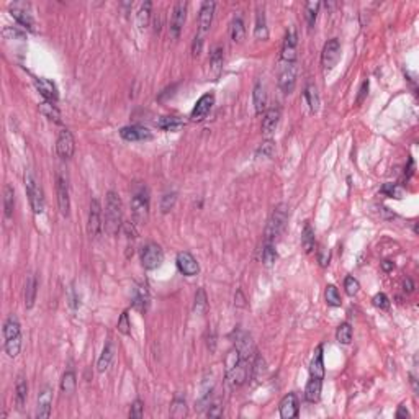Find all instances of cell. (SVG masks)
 Segmentation results:
<instances>
[{"label":"cell","instance_id":"e0dca14e","mask_svg":"<svg viewBox=\"0 0 419 419\" xmlns=\"http://www.w3.org/2000/svg\"><path fill=\"white\" fill-rule=\"evenodd\" d=\"M51 406H53V390L45 388L38 396V408H36V417L46 419L51 414Z\"/></svg>","mask_w":419,"mask_h":419},{"label":"cell","instance_id":"7dc6e473","mask_svg":"<svg viewBox=\"0 0 419 419\" xmlns=\"http://www.w3.org/2000/svg\"><path fill=\"white\" fill-rule=\"evenodd\" d=\"M277 259V252H275V247L274 244H265L264 251H262V260H264L265 265H272Z\"/></svg>","mask_w":419,"mask_h":419},{"label":"cell","instance_id":"ba28073f","mask_svg":"<svg viewBox=\"0 0 419 419\" xmlns=\"http://www.w3.org/2000/svg\"><path fill=\"white\" fill-rule=\"evenodd\" d=\"M226 370H228V378L231 382V385L241 387L247 380V375H249V370H251L249 359L241 357L236 364H234L233 367H230V368H226Z\"/></svg>","mask_w":419,"mask_h":419},{"label":"cell","instance_id":"44dd1931","mask_svg":"<svg viewBox=\"0 0 419 419\" xmlns=\"http://www.w3.org/2000/svg\"><path fill=\"white\" fill-rule=\"evenodd\" d=\"M34 85H36L38 92L46 98L48 102H53V103L58 102L59 94H58V89H56L54 82L48 81V79H36L34 81Z\"/></svg>","mask_w":419,"mask_h":419},{"label":"cell","instance_id":"db71d44e","mask_svg":"<svg viewBox=\"0 0 419 419\" xmlns=\"http://www.w3.org/2000/svg\"><path fill=\"white\" fill-rule=\"evenodd\" d=\"M383 194H387L388 197H395V198H401V190L395 185V183H385L382 188Z\"/></svg>","mask_w":419,"mask_h":419},{"label":"cell","instance_id":"11a10c76","mask_svg":"<svg viewBox=\"0 0 419 419\" xmlns=\"http://www.w3.org/2000/svg\"><path fill=\"white\" fill-rule=\"evenodd\" d=\"M274 153V143L271 139L265 141V143H262V146L257 149V154L259 156H264V158H271Z\"/></svg>","mask_w":419,"mask_h":419},{"label":"cell","instance_id":"f1b7e54d","mask_svg":"<svg viewBox=\"0 0 419 419\" xmlns=\"http://www.w3.org/2000/svg\"><path fill=\"white\" fill-rule=\"evenodd\" d=\"M254 36L257 40H267L269 30H267V21H265V13L262 9L257 10V17H255V28H254Z\"/></svg>","mask_w":419,"mask_h":419},{"label":"cell","instance_id":"2e32d148","mask_svg":"<svg viewBox=\"0 0 419 419\" xmlns=\"http://www.w3.org/2000/svg\"><path fill=\"white\" fill-rule=\"evenodd\" d=\"M58 205L62 216H69L70 210V198H69V187L67 182L62 175H58Z\"/></svg>","mask_w":419,"mask_h":419},{"label":"cell","instance_id":"b9f144b4","mask_svg":"<svg viewBox=\"0 0 419 419\" xmlns=\"http://www.w3.org/2000/svg\"><path fill=\"white\" fill-rule=\"evenodd\" d=\"M151 2H144L141 5V9L138 10V25L139 28H146L149 23V18H151Z\"/></svg>","mask_w":419,"mask_h":419},{"label":"cell","instance_id":"9f6ffc18","mask_svg":"<svg viewBox=\"0 0 419 419\" xmlns=\"http://www.w3.org/2000/svg\"><path fill=\"white\" fill-rule=\"evenodd\" d=\"M319 264H321L323 267H326L329 264V252L324 249V247H321L319 249Z\"/></svg>","mask_w":419,"mask_h":419},{"label":"cell","instance_id":"836d02e7","mask_svg":"<svg viewBox=\"0 0 419 419\" xmlns=\"http://www.w3.org/2000/svg\"><path fill=\"white\" fill-rule=\"evenodd\" d=\"M304 97H307V102L310 105V110L313 111V113H316L318 108H319V95H318L316 85L308 84L307 89H304Z\"/></svg>","mask_w":419,"mask_h":419},{"label":"cell","instance_id":"f546056e","mask_svg":"<svg viewBox=\"0 0 419 419\" xmlns=\"http://www.w3.org/2000/svg\"><path fill=\"white\" fill-rule=\"evenodd\" d=\"M301 246L304 252H311L315 249V230L311 228L310 223H304L303 231H301Z\"/></svg>","mask_w":419,"mask_h":419},{"label":"cell","instance_id":"d590c367","mask_svg":"<svg viewBox=\"0 0 419 419\" xmlns=\"http://www.w3.org/2000/svg\"><path fill=\"white\" fill-rule=\"evenodd\" d=\"M13 207H15V192L10 185H5L4 190V208H5V216L10 218L13 213Z\"/></svg>","mask_w":419,"mask_h":419},{"label":"cell","instance_id":"4fadbf2b","mask_svg":"<svg viewBox=\"0 0 419 419\" xmlns=\"http://www.w3.org/2000/svg\"><path fill=\"white\" fill-rule=\"evenodd\" d=\"M213 103H215V95L211 94H205L198 98V102L195 103L194 110H192V115L190 118L194 120V122H202V120L207 118V115L210 113Z\"/></svg>","mask_w":419,"mask_h":419},{"label":"cell","instance_id":"ab89813d","mask_svg":"<svg viewBox=\"0 0 419 419\" xmlns=\"http://www.w3.org/2000/svg\"><path fill=\"white\" fill-rule=\"evenodd\" d=\"M321 4L319 2H308L307 7H304V17H307V21H308V26L313 28L315 23H316V17H318V10Z\"/></svg>","mask_w":419,"mask_h":419},{"label":"cell","instance_id":"52a82bcc","mask_svg":"<svg viewBox=\"0 0 419 419\" xmlns=\"http://www.w3.org/2000/svg\"><path fill=\"white\" fill-rule=\"evenodd\" d=\"M296 84V64L295 62H283L279 74V85L283 94H292Z\"/></svg>","mask_w":419,"mask_h":419},{"label":"cell","instance_id":"60d3db41","mask_svg":"<svg viewBox=\"0 0 419 419\" xmlns=\"http://www.w3.org/2000/svg\"><path fill=\"white\" fill-rule=\"evenodd\" d=\"M336 339L339 340L340 344H351L352 340V328L349 323H342L337 328V332H336Z\"/></svg>","mask_w":419,"mask_h":419},{"label":"cell","instance_id":"8fae6325","mask_svg":"<svg viewBox=\"0 0 419 419\" xmlns=\"http://www.w3.org/2000/svg\"><path fill=\"white\" fill-rule=\"evenodd\" d=\"M56 149H58V154L64 159H70L74 156L75 151V143H74V136L69 130H62L58 136V143H56Z\"/></svg>","mask_w":419,"mask_h":419},{"label":"cell","instance_id":"74e56055","mask_svg":"<svg viewBox=\"0 0 419 419\" xmlns=\"http://www.w3.org/2000/svg\"><path fill=\"white\" fill-rule=\"evenodd\" d=\"M170 414L174 417L180 419L187 416V404L185 400L180 398V396H175V400L172 401V408H170Z\"/></svg>","mask_w":419,"mask_h":419},{"label":"cell","instance_id":"bcb514c9","mask_svg":"<svg viewBox=\"0 0 419 419\" xmlns=\"http://www.w3.org/2000/svg\"><path fill=\"white\" fill-rule=\"evenodd\" d=\"M210 62H211V66L215 70H219L223 66V48L221 46H216L215 49H213V53L210 56Z\"/></svg>","mask_w":419,"mask_h":419},{"label":"cell","instance_id":"f907efd6","mask_svg":"<svg viewBox=\"0 0 419 419\" xmlns=\"http://www.w3.org/2000/svg\"><path fill=\"white\" fill-rule=\"evenodd\" d=\"M118 331L122 332V334H130V328H131V324H130V319H128V311H125V313L120 316L118 319Z\"/></svg>","mask_w":419,"mask_h":419},{"label":"cell","instance_id":"5bb4252c","mask_svg":"<svg viewBox=\"0 0 419 419\" xmlns=\"http://www.w3.org/2000/svg\"><path fill=\"white\" fill-rule=\"evenodd\" d=\"M10 13L21 26L28 28L30 31H34V20L31 17L30 10H28V5H25V4H12L10 5Z\"/></svg>","mask_w":419,"mask_h":419},{"label":"cell","instance_id":"cb8c5ba5","mask_svg":"<svg viewBox=\"0 0 419 419\" xmlns=\"http://www.w3.org/2000/svg\"><path fill=\"white\" fill-rule=\"evenodd\" d=\"M321 387H323V380L321 378H313L308 382L307 390H304V398L310 403H318L319 398H321Z\"/></svg>","mask_w":419,"mask_h":419},{"label":"cell","instance_id":"c3c4849f","mask_svg":"<svg viewBox=\"0 0 419 419\" xmlns=\"http://www.w3.org/2000/svg\"><path fill=\"white\" fill-rule=\"evenodd\" d=\"M175 200H177V195L174 194H166L164 197H162V203H161V210L162 213H167L174 208V205H175Z\"/></svg>","mask_w":419,"mask_h":419},{"label":"cell","instance_id":"d6a6232c","mask_svg":"<svg viewBox=\"0 0 419 419\" xmlns=\"http://www.w3.org/2000/svg\"><path fill=\"white\" fill-rule=\"evenodd\" d=\"M40 110L45 117H48L49 120H53L56 123H61V113L58 110V106H56L53 102H48L45 100L43 103H40Z\"/></svg>","mask_w":419,"mask_h":419},{"label":"cell","instance_id":"4316f807","mask_svg":"<svg viewBox=\"0 0 419 419\" xmlns=\"http://www.w3.org/2000/svg\"><path fill=\"white\" fill-rule=\"evenodd\" d=\"M36 290H38V280L34 275H30L25 285V307L30 310L33 308L34 300H36Z\"/></svg>","mask_w":419,"mask_h":419},{"label":"cell","instance_id":"ee69618b","mask_svg":"<svg viewBox=\"0 0 419 419\" xmlns=\"http://www.w3.org/2000/svg\"><path fill=\"white\" fill-rule=\"evenodd\" d=\"M324 298H326V303H328L329 307H340V296H339V292H337V288L334 285L326 287Z\"/></svg>","mask_w":419,"mask_h":419},{"label":"cell","instance_id":"680465c9","mask_svg":"<svg viewBox=\"0 0 419 419\" xmlns=\"http://www.w3.org/2000/svg\"><path fill=\"white\" fill-rule=\"evenodd\" d=\"M360 95H359V98H357V103H360L362 100H364V97L367 95V92H368V81H364L362 82V87H360Z\"/></svg>","mask_w":419,"mask_h":419},{"label":"cell","instance_id":"1f68e13d","mask_svg":"<svg viewBox=\"0 0 419 419\" xmlns=\"http://www.w3.org/2000/svg\"><path fill=\"white\" fill-rule=\"evenodd\" d=\"M246 36V28H244V21L241 20V17L234 18L231 21V40L234 43H243Z\"/></svg>","mask_w":419,"mask_h":419},{"label":"cell","instance_id":"d4e9b609","mask_svg":"<svg viewBox=\"0 0 419 419\" xmlns=\"http://www.w3.org/2000/svg\"><path fill=\"white\" fill-rule=\"evenodd\" d=\"M252 100H254V106H255V113H260L265 111L267 108V94H265V89L264 85L260 82L255 84L254 87V92H252Z\"/></svg>","mask_w":419,"mask_h":419},{"label":"cell","instance_id":"d6986e66","mask_svg":"<svg viewBox=\"0 0 419 419\" xmlns=\"http://www.w3.org/2000/svg\"><path fill=\"white\" fill-rule=\"evenodd\" d=\"M280 416L283 419H292L298 416V400L295 393H288L287 396H283V400L280 401Z\"/></svg>","mask_w":419,"mask_h":419},{"label":"cell","instance_id":"f35d334b","mask_svg":"<svg viewBox=\"0 0 419 419\" xmlns=\"http://www.w3.org/2000/svg\"><path fill=\"white\" fill-rule=\"evenodd\" d=\"M26 396H28L26 380L23 377H20L18 382H17V404H18V409H23V404L26 403Z\"/></svg>","mask_w":419,"mask_h":419},{"label":"cell","instance_id":"ac0fdd59","mask_svg":"<svg viewBox=\"0 0 419 419\" xmlns=\"http://www.w3.org/2000/svg\"><path fill=\"white\" fill-rule=\"evenodd\" d=\"M280 115H282V111L279 106H272V108H269L265 111L264 122H262V133H264L265 136H271V134L277 130V126H279V122H280Z\"/></svg>","mask_w":419,"mask_h":419},{"label":"cell","instance_id":"f5cc1de1","mask_svg":"<svg viewBox=\"0 0 419 419\" xmlns=\"http://www.w3.org/2000/svg\"><path fill=\"white\" fill-rule=\"evenodd\" d=\"M373 304L380 310H387V308H390V300L385 293H377L373 296Z\"/></svg>","mask_w":419,"mask_h":419},{"label":"cell","instance_id":"6da1fadb","mask_svg":"<svg viewBox=\"0 0 419 419\" xmlns=\"http://www.w3.org/2000/svg\"><path fill=\"white\" fill-rule=\"evenodd\" d=\"M123 221V207L122 200L115 192L106 194V203H105V231L110 234H117L122 228Z\"/></svg>","mask_w":419,"mask_h":419},{"label":"cell","instance_id":"8992f818","mask_svg":"<svg viewBox=\"0 0 419 419\" xmlns=\"http://www.w3.org/2000/svg\"><path fill=\"white\" fill-rule=\"evenodd\" d=\"M339 59H340V43H339V40L332 38L326 43L323 48V54H321L323 67L326 70H331L334 66H337Z\"/></svg>","mask_w":419,"mask_h":419},{"label":"cell","instance_id":"7c38bea8","mask_svg":"<svg viewBox=\"0 0 419 419\" xmlns=\"http://www.w3.org/2000/svg\"><path fill=\"white\" fill-rule=\"evenodd\" d=\"M185 17H187V4L177 2L172 10V18H170V33H172L174 38H177L180 34L183 23H185Z\"/></svg>","mask_w":419,"mask_h":419},{"label":"cell","instance_id":"94428289","mask_svg":"<svg viewBox=\"0 0 419 419\" xmlns=\"http://www.w3.org/2000/svg\"><path fill=\"white\" fill-rule=\"evenodd\" d=\"M396 417H398V419L409 417V413H408V409H406V406H404V404H401V406L398 408V411H396Z\"/></svg>","mask_w":419,"mask_h":419},{"label":"cell","instance_id":"603a6c76","mask_svg":"<svg viewBox=\"0 0 419 419\" xmlns=\"http://www.w3.org/2000/svg\"><path fill=\"white\" fill-rule=\"evenodd\" d=\"M310 375L313 378H324V362H323V347L318 346L315 357L310 364Z\"/></svg>","mask_w":419,"mask_h":419},{"label":"cell","instance_id":"9a60e30c","mask_svg":"<svg viewBox=\"0 0 419 419\" xmlns=\"http://www.w3.org/2000/svg\"><path fill=\"white\" fill-rule=\"evenodd\" d=\"M122 138L126 139V141H149L153 139V133L147 130L144 126H139V125H133V126H125L122 128Z\"/></svg>","mask_w":419,"mask_h":419},{"label":"cell","instance_id":"7402d4cb","mask_svg":"<svg viewBox=\"0 0 419 419\" xmlns=\"http://www.w3.org/2000/svg\"><path fill=\"white\" fill-rule=\"evenodd\" d=\"M213 13H215V2H203L200 9V18H198L200 33L210 30L211 21H213Z\"/></svg>","mask_w":419,"mask_h":419},{"label":"cell","instance_id":"e575fe53","mask_svg":"<svg viewBox=\"0 0 419 419\" xmlns=\"http://www.w3.org/2000/svg\"><path fill=\"white\" fill-rule=\"evenodd\" d=\"M4 336H5V340L20 336V323H18V319L15 316H9V319L5 321Z\"/></svg>","mask_w":419,"mask_h":419},{"label":"cell","instance_id":"ffe728a7","mask_svg":"<svg viewBox=\"0 0 419 419\" xmlns=\"http://www.w3.org/2000/svg\"><path fill=\"white\" fill-rule=\"evenodd\" d=\"M296 59V33L295 30H290L283 41L282 49V61L283 62H295Z\"/></svg>","mask_w":419,"mask_h":419},{"label":"cell","instance_id":"6125c7cd","mask_svg":"<svg viewBox=\"0 0 419 419\" xmlns=\"http://www.w3.org/2000/svg\"><path fill=\"white\" fill-rule=\"evenodd\" d=\"M382 269L385 272H390V271H393V269H395V264H393L392 260H383L382 262Z\"/></svg>","mask_w":419,"mask_h":419},{"label":"cell","instance_id":"4dcf8cb0","mask_svg":"<svg viewBox=\"0 0 419 419\" xmlns=\"http://www.w3.org/2000/svg\"><path fill=\"white\" fill-rule=\"evenodd\" d=\"M158 126L166 131H179L185 126V123L177 117H162L158 122Z\"/></svg>","mask_w":419,"mask_h":419},{"label":"cell","instance_id":"5b68a950","mask_svg":"<svg viewBox=\"0 0 419 419\" xmlns=\"http://www.w3.org/2000/svg\"><path fill=\"white\" fill-rule=\"evenodd\" d=\"M162 260H164V252L162 247L156 243H147L143 249H141V264L146 271H154L158 269Z\"/></svg>","mask_w":419,"mask_h":419},{"label":"cell","instance_id":"484cf974","mask_svg":"<svg viewBox=\"0 0 419 419\" xmlns=\"http://www.w3.org/2000/svg\"><path fill=\"white\" fill-rule=\"evenodd\" d=\"M113 357H115V346H113L111 340H108V342H106V344H105V347H103L100 359H98V364H97L98 372H105V370H108V367L111 365V360H113Z\"/></svg>","mask_w":419,"mask_h":419},{"label":"cell","instance_id":"30bf717a","mask_svg":"<svg viewBox=\"0 0 419 419\" xmlns=\"http://www.w3.org/2000/svg\"><path fill=\"white\" fill-rule=\"evenodd\" d=\"M177 269L187 277H194L200 272V265H198L197 259L192 255L190 252L183 251V252H179L177 254Z\"/></svg>","mask_w":419,"mask_h":419},{"label":"cell","instance_id":"9c48e42d","mask_svg":"<svg viewBox=\"0 0 419 419\" xmlns=\"http://www.w3.org/2000/svg\"><path fill=\"white\" fill-rule=\"evenodd\" d=\"M102 228H103V219H102V207H100V202L94 198L90 203V211H89V224H87V230H89V234L90 238H98V234L102 233Z\"/></svg>","mask_w":419,"mask_h":419},{"label":"cell","instance_id":"f6af8a7d","mask_svg":"<svg viewBox=\"0 0 419 419\" xmlns=\"http://www.w3.org/2000/svg\"><path fill=\"white\" fill-rule=\"evenodd\" d=\"M208 303H207V293H205V290L200 288L195 295V313L197 315H203L205 310H207Z\"/></svg>","mask_w":419,"mask_h":419},{"label":"cell","instance_id":"277c9868","mask_svg":"<svg viewBox=\"0 0 419 419\" xmlns=\"http://www.w3.org/2000/svg\"><path fill=\"white\" fill-rule=\"evenodd\" d=\"M25 185H26V194H28V198H30V205H31V210L40 215L45 210V197H43V188L38 183V180L34 179V175L28 170L25 174Z\"/></svg>","mask_w":419,"mask_h":419},{"label":"cell","instance_id":"6f0895ef","mask_svg":"<svg viewBox=\"0 0 419 419\" xmlns=\"http://www.w3.org/2000/svg\"><path fill=\"white\" fill-rule=\"evenodd\" d=\"M208 416L210 417H219L221 416V406H219V404H211L210 406V409H208Z\"/></svg>","mask_w":419,"mask_h":419},{"label":"cell","instance_id":"3957f363","mask_svg":"<svg viewBox=\"0 0 419 419\" xmlns=\"http://www.w3.org/2000/svg\"><path fill=\"white\" fill-rule=\"evenodd\" d=\"M287 216H288L287 205L282 203L274 210L271 219H269L267 230H265V243L267 244H272L274 241L282 234L283 228H285V223H287Z\"/></svg>","mask_w":419,"mask_h":419},{"label":"cell","instance_id":"816d5d0a","mask_svg":"<svg viewBox=\"0 0 419 419\" xmlns=\"http://www.w3.org/2000/svg\"><path fill=\"white\" fill-rule=\"evenodd\" d=\"M143 409H144L143 401H141V400H136V401H134V403L131 404L130 417H133V419H141V417H143Z\"/></svg>","mask_w":419,"mask_h":419},{"label":"cell","instance_id":"7a4b0ae2","mask_svg":"<svg viewBox=\"0 0 419 419\" xmlns=\"http://www.w3.org/2000/svg\"><path fill=\"white\" fill-rule=\"evenodd\" d=\"M131 213L134 221L139 224H144L147 221L149 215V192L144 185H138L136 190L133 192L131 198Z\"/></svg>","mask_w":419,"mask_h":419},{"label":"cell","instance_id":"7bdbcfd3","mask_svg":"<svg viewBox=\"0 0 419 419\" xmlns=\"http://www.w3.org/2000/svg\"><path fill=\"white\" fill-rule=\"evenodd\" d=\"M20 349H21V336L5 340V352L9 354V357H17L20 354Z\"/></svg>","mask_w":419,"mask_h":419},{"label":"cell","instance_id":"91938a15","mask_svg":"<svg viewBox=\"0 0 419 419\" xmlns=\"http://www.w3.org/2000/svg\"><path fill=\"white\" fill-rule=\"evenodd\" d=\"M202 51V36H195L194 41V56H198Z\"/></svg>","mask_w":419,"mask_h":419},{"label":"cell","instance_id":"83f0119b","mask_svg":"<svg viewBox=\"0 0 419 419\" xmlns=\"http://www.w3.org/2000/svg\"><path fill=\"white\" fill-rule=\"evenodd\" d=\"M133 307L136 308L138 311H146L147 307H149V293L146 287L139 285L134 288V293H133Z\"/></svg>","mask_w":419,"mask_h":419},{"label":"cell","instance_id":"681fc988","mask_svg":"<svg viewBox=\"0 0 419 419\" xmlns=\"http://www.w3.org/2000/svg\"><path fill=\"white\" fill-rule=\"evenodd\" d=\"M344 288H346V293H347V295L354 296V295L359 293L360 285H359V282H357L356 279H354V277H347L346 282H344Z\"/></svg>","mask_w":419,"mask_h":419},{"label":"cell","instance_id":"8d00e7d4","mask_svg":"<svg viewBox=\"0 0 419 419\" xmlns=\"http://www.w3.org/2000/svg\"><path fill=\"white\" fill-rule=\"evenodd\" d=\"M75 385H77V380H75V373L72 370H69V372H66L62 375L61 390L64 393H74Z\"/></svg>","mask_w":419,"mask_h":419}]
</instances>
